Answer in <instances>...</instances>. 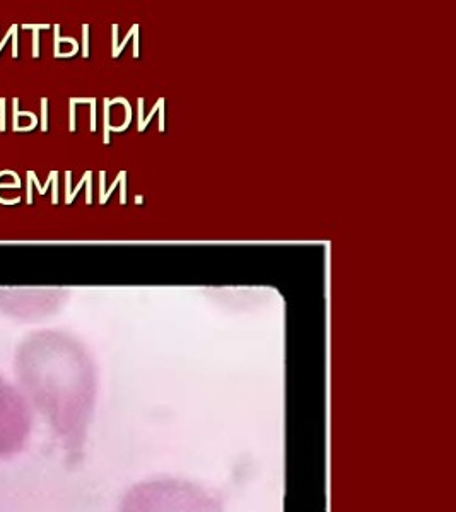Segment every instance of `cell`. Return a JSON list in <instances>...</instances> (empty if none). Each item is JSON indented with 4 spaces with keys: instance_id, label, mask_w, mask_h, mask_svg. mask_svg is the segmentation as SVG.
Listing matches in <instances>:
<instances>
[{
    "instance_id": "cell-2",
    "label": "cell",
    "mask_w": 456,
    "mask_h": 512,
    "mask_svg": "<svg viewBox=\"0 0 456 512\" xmlns=\"http://www.w3.org/2000/svg\"><path fill=\"white\" fill-rule=\"evenodd\" d=\"M117 512H226L223 499L188 478L156 477L135 483Z\"/></svg>"
},
{
    "instance_id": "cell-1",
    "label": "cell",
    "mask_w": 456,
    "mask_h": 512,
    "mask_svg": "<svg viewBox=\"0 0 456 512\" xmlns=\"http://www.w3.org/2000/svg\"><path fill=\"white\" fill-rule=\"evenodd\" d=\"M18 371L67 461L77 465L84 458L96 405V381L88 359L64 338L40 333L21 347Z\"/></svg>"
},
{
    "instance_id": "cell-3",
    "label": "cell",
    "mask_w": 456,
    "mask_h": 512,
    "mask_svg": "<svg viewBox=\"0 0 456 512\" xmlns=\"http://www.w3.org/2000/svg\"><path fill=\"white\" fill-rule=\"evenodd\" d=\"M30 407L18 391L0 379V458L19 453L30 437Z\"/></svg>"
}]
</instances>
